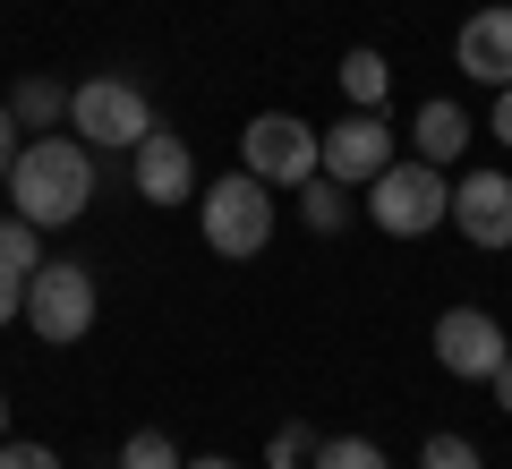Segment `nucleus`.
<instances>
[{"label":"nucleus","mask_w":512,"mask_h":469,"mask_svg":"<svg viewBox=\"0 0 512 469\" xmlns=\"http://www.w3.org/2000/svg\"><path fill=\"white\" fill-rule=\"evenodd\" d=\"M487 384H495V401H504V410H512V359H504V367H495V376H487Z\"/></svg>","instance_id":"25"},{"label":"nucleus","mask_w":512,"mask_h":469,"mask_svg":"<svg viewBox=\"0 0 512 469\" xmlns=\"http://www.w3.org/2000/svg\"><path fill=\"white\" fill-rule=\"evenodd\" d=\"M180 469H239V461H222V452H205V461H180Z\"/></svg>","instance_id":"26"},{"label":"nucleus","mask_w":512,"mask_h":469,"mask_svg":"<svg viewBox=\"0 0 512 469\" xmlns=\"http://www.w3.org/2000/svg\"><path fill=\"white\" fill-rule=\"evenodd\" d=\"M410 145H419V163H461V145H470V120H461V103H419V120H410Z\"/></svg>","instance_id":"12"},{"label":"nucleus","mask_w":512,"mask_h":469,"mask_svg":"<svg viewBox=\"0 0 512 469\" xmlns=\"http://www.w3.org/2000/svg\"><path fill=\"white\" fill-rule=\"evenodd\" d=\"M18 154H26V128H18V111L0 103V180H9V163H18Z\"/></svg>","instance_id":"22"},{"label":"nucleus","mask_w":512,"mask_h":469,"mask_svg":"<svg viewBox=\"0 0 512 469\" xmlns=\"http://www.w3.org/2000/svg\"><path fill=\"white\" fill-rule=\"evenodd\" d=\"M419 469H487V461H478V444H461V435H427Z\"/></svg>","instance_id":"19"},{"label":"nucleus","mask_w":512,"mask_h":469,"mask_svg":"<svg viewBox=\"0 0 512 469\" xmlns=\"http://www.w3.org/2000/svg\"><path fill=\"white\" fill-rule=\"evenodd\" d=\"M308 469H393V461H384L367 435H333V444H316V461H308Z\"/></svg>","instance_id":"17"},{"label":"nucleus","mask_w":512,"mask_h":469,"mask_svg":"<svg viewBox=\"0 0 512 469\" xmlns=\"http://www.w3.org/2000/svg\"><path fill=\"white\" fill-rule=\"evenodd\" d=\"M299 222H308L316 239H333V231L350 222V188L325 180V171H316V180H299Z\"/></svg>","instance_id":"13"},{"label":"nucleus","mask_w":512,"mask_h":469,"mask_svg":"<svg viewBox=\"0 0 512 469\" xmlns=\"http://www.w3.org/2000/svg\"><path fill=\"white\" fill-rule=\"evenodd\" d=\"M69 120L86 145H103V154H137V145L154 137V103L128 77H86V86L69 94Z\"/></svg>","instance_id":"5"},{"label":"nucleus","mask_w":512,"mask_h":469,"mask_svg":"<svg viewBox=\"0 0 512 469\" xmlns=\"http://www.w3.org/2000/svg\"><path fill=\"white\" fill-rule=\"evenodd\" d=\"M504 359H512V342H504V325H495L487 307H444V316H436V367H444V376L487 384Z\"/></svg>","instance_id":"7"},{"label":"nucleus","mask_w":512,"mask_h":469,"mask_svg":"<svg viewBox=\"0 0 512 469\" xmlns=\"http://www.w3.org/2000/svg\"><path fill=\"white\" fill-rule=\"evenodd\" d=\"M376 171H393V128H384L376 111H350L342 128H325V180L367 188Z\"/></svg>","instance_id":"9"},{"label":"nucleus","mask_w":512,"mask_h":469,"mask_svg":"<svg viewBox=\"0 0 512 469\" xmlns=\"http://www.w3.org/2000/svg\"><path fill=\"white\" fill-rule=\"evenodd\" d=\"M444 214H453V188H444L436 163H393L367 180V222L384 239H427Z\"/></svg>","instance_id":"2"},{"label":"nucleus","mask_w":512,"mask_h":469,"mask_svg":"<svg viewBox=\"0 0 512 469\" xmlns=\"http://www.w3.org/2000/svg\"><path fill=\"white\" fill-rule=\"evenodd\" d=\"M342 94H350L359 111H376L384 94H393V69H384V52H367V43H359V52H342Z\"/></svg>","instance_id":"15"},{"label":"nucleus","mask_w":512,"mask_h":469,"mask_svg":"<svg viewBox=\"0 0 512 469\" xmlns=\"http://www.w3.org/2000/svg\"><path fill=\"white\" fill-rule=\"evenodd\" d=\"M9 205L35 231H60L94 205V154L86 137H26V154L9 163Z\"/></svg>","instance_id":"1"},{"label":"nucleus","mask_w":512,"mask_h":469,"mask_svg":"<svg viewBox=\"0 0 512 469\" xmlns=\"http://www.w3.org/2000/svg\"><path fill=\"white\" fill-rule=\"evenodd\" d=\"M0 444H9V401H0Z\"/></svg>","instance_id":"27"},{"label":"nucleus","mask_w":512,"mask_h":469,"mask_svg":"<svg viewBox=\"0 0 512 469\" xmlns=\"http://www.w3.org/2000/svg\"><path fill=\"white\" fill-rule=\"evenodd\" d=\"M495 145H512V86H495Z\"/></svg>","instance_id":"24"},{"label":"nucleus","mask_w":512,"mask_h":469,"mask_svg":"<svg viewBox=\"0 0 512 469\" xmlns=\"http://www.w3.org/2000/svg\"><path fill=\"white\" fill-rule=\"evenodd\" d=\"M444 222H461L470 248H512V180H504V171H461L453 214H444Z\"/></svg>","instance_id":"10"},{"label":"nucleus","mask_w":512,"mask_h":469,"mask_svg":"<svg viewBox=\"0 0 512 469\" xmlns=\"http://www.w3.org/2000/svg\"><path fill=\"white\" fill-rule=\"evenodd\" d=\"M128 180H137L146 205H188L197 197V154H188V137H171V128L154 120V137L128 154Z\"/></svg>","instance_id":"8"},{"label":"nucleus","mask_w":512,"mask_h":469,"mask_svg":"<svg viewBox=\"0 0 512 469\" xmlns=\"http://www.w3.org/2000/svg\"><path fill=\"white\" fill-rule=\"evenodd\" d=\"M461 77H478V86H512V9L495 0V9H478V18H461Z\"/></svg>","instance_id":"11"},{"label":"nucleus","mask_w":512,"mask_h":469,"mask_svg":"<svg viewBox=\"0 0 512 469\" xmlns=\"http://www.w3.org/2000/svg\"><path fill=\"white\" fill-rule=\"evenodd\" d=\"M120 469H180V444H171L163 427H146V435H128V444H120Z\"/></svg>","instance_id":"18"},{"label":"nucleus","mask_w":512,"mask_h":469,"mask_svg":"<svg viewBox=\"0 0 512 469\" xmlns=\"http://www.w3.org/2000/svg\"><path fill=\"white\" fill-rule=\"evenodd\" d=\"M197 222H205V248L214 256H256L274 239V188L256 180V171H231L197 197Z\"/></svg>","instance_id":"3"},{"label":"nucleus","mask_w":512,"mask_h":469,"mask_svg":"<svg viewBox=\"0 0 512 469\" xmlns=\"http://www.w3.org/2000/svg\"><path fill=\"white\" fill-rule=\"evenodd\" d=\"M239 171H256L265 188H299L325 171V137L308 120H291V111H256L239 128Z\"/></svg>","instance_id":"4"},{"label":"nucleus","mask_w":512,"mask_h":469,"mask_svg":"<svg viewBox=\"0 0 512 469\" xmlns=\"http://www.w3.org/2000/svg\"><path fill=\"white\" fill-rule=\"evenodd\" d=\"M0 265H9V273H35L43 265V231L26 214H0Z\"/></svg>","instance_id":"16"},{"label":"nucleus","mask_w":512,"mask_h":469,"mask_svg":"<svg viewBox=\"0 0 512 469\" xmlns=\"http://www.w3.org/2000/svg\"><path fill=\"white\" fill-rule=\"evenodd\" d=\"M0 469H60L52 444H0Z\"/></svg>","instance_id":"21"},{"label":"nucleus","mask_w":512,"mask_h":469,"mask_svg":"<svg viewBox=\"0 0 512 469\" xmlns=\"http://www.w3.org/2000/svg\"><path fill=\"white\" fill-rule=\"evenodd\" d=\"M308 461H316V435H308V427H282V435H274V461H265V469H308Z\"/></svg>","instance_id":"20"},{"label":"nucleus","mask_w":512,"mask_h":469,"mask_svg":"<svg viewBox=\"0 0 512 469\" xmlns=\"http://www.w3.org/2000/svg\"><path fill=\"white\" fill-rule=\"evenodd\" d=\"M9 316H26V273L0 265V325H9Z\"/></svg>","instance_id":"23"},{"label":"nucleus","mask_w":512,"mask_h":469,"mask_svg":"<svg viewBox=\"0 0 512 469\" xmlns=\"http://www.w3.org/2000/svg\"><path fill=\"white\" fill-rule=\"evenodd\" d=\"M9 111H18L26 137H52V120H69V94H60L52 77H26V86L9 94Z\"/></svg>","instance_id":"14"},{"label":"nucleus","mask_w":512,"mask_h":469,"mask_svg":"<svg viewBox=\"0 0 512 469\" xmlns=\"http://www.w3.org/2000/svg\"><path fill=\"white\" fill-rule=\"evenodd\" d=\"M26 325H35V342L69 350L94 333V273L86 265H35L26 273Z\"/></svg>","instance_id":"6"}]
</instances>
